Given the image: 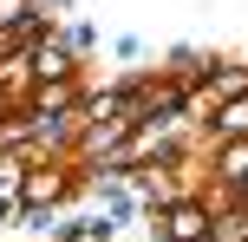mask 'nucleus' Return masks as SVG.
Listing matches in <instances>:
<instances>
[{"label":"nucleus","mask_w":248,"mask_h":242,"mask_svg":"<svg viewBox=\"0 0 248 242\" xmlns=\"http://www.w3.org/2000/svg\"><path fill=\"white\" fill-rule=\"evenodd\" d=\"M26 20V0H0V26H20Z\"/></svg>","instance_id":"nucleus-4"},{"label":"nucleus","mask_w":248,"mask_h":242,"mask_svg":"<svg viewBox=\"0 0 248 242\" xmlns=\"http://www.w3.org/2000/svg\"><path fill=\"white\" fill-rule=\"evenodd\" d=\"M39 72L59 79V72H65V52H59V46H39Z\"/></svg>","instance_id":"nucleus-3"},{"label":"nucleus","mask_w":248,"mask_h":242,"mask_svg":"<svg viewBox=\"0 0 248 242\" xmlns=\"http://www.w3.org/2000/svg\"><path fill=\"white\" fill-rule=\"evenodd\" d=\"M216 131H222V138H235V131H248V98H235V105H229V112L216 118Z\"/></svg>","instance_id":"nucleus-2"},{"label":"nucleus","mask_w":248,"mask_h":242,"mask_svg":"<svg viewBox=\"0 0 248 242\" xmlns=\"http://www.w3.org/2000/svg\"><path fill=\"white\" fill-rule=\"evenodd\" d=\"M202 229H209L202 210H176V216H170V236H176V242H202Z\"/></svg>","instance_id":"nucleus-1"}]
</instances>
